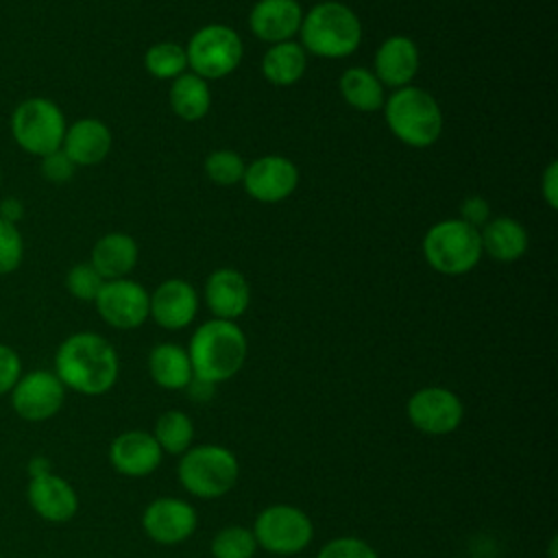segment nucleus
<instances>
[{"label":"nucleus","mask_w":558,"mask_h":558,"mask_svg":"<svg viewBox=\"0 0 558 558\" xmlns=\"http://www.w3.org/2000/svg\"><path fill=\"white\" fill-rule=\"evenodd\" d=\"M116 349L94 331L68 336L54 353V375L59 381L81 395H102L118 379Z\"/></svg>","instance_id":"nucleus-1"},{"label":"nucleus","mask_w":558,"mask_h":558,"mask_svg":"<svg viewBox=\"0 0 558 558\" xmlns=\"http://www.w3.org/2000/svg\"><path fill=\"white\" fill-rule=\"evenodd\" d=\"M187 355L196 379L218 384L244 366L246 336L233 320L211 318L192 333Z\"/></svg>","instance_id":"nucleus-2"},{"label":"nucleus","mask_w":558,"mask_h":558,"mask_svg":"<svg viewBox=\"0 0 558 558\" xmlns=\"http://www.w3.org/2000/svg\"><path fill=\"white\" fill-rule=\"evenodd\" d=\"M299 37L305 52L323 59H344L362 44V22L344 2L325 0L303 13Z\"/></svg>","instance_id":"nucleus-3"},{"label":"nucleus","mask_w":558,"mask_h":558,"mask_svg":"<svg viewBox=\"0 0 558 558\" xmlns=\"http://www.w3.org/2000/svg\"><path fill=\"white\" fill-rule=\"evenodd\" d=\"M384 118L390 133L412 148H427L442 133L440 105L429 92L416 85L399 87L386 96Z\"/></svg>","instance_id":"nucleus-4"},{"label":"nucleus","mask_w":558,"mask_h":558,"mask_svg":"<svg viewBox=\"0 0 558 558\" xmlns=\"http://www.w3.org/2000/svg\"><path fill=\"white\" fill-rule=\"evenodd\" d=\"M421 246L429 268L447 277L471 272L484 255L480 229L460 218H445L434 222L425 231Z\"/></svg>","instance_id":"nucleus-5"},{"label":"nucleus","mask_w":558,"mask_h":558,"mask_svg":"<svg viewBox=\"0 0 558 558\" xmlns=\"http://www.w3.org/2000/svg\"><path fill=\"white\" fill-rule=\"evenodd\" d=\"M65 129L68 124L61 107L44 96L22 100L11 113V135L15 144L39 159L61 148Z\"/></svg>","instance_id":"nucleus-6"},{"label":"nucleus","mask_w":558,"mask_h":558,"mask_svg":"<svg viewBox=\"0 0 558 558\" xmlns=\"http://www.w3.org/2000/svg\"><path fill=\"white\" fill-rule=\"evenodd\" d=\"M179 480L187 493L201 499H216L233 488L238 460L225 447L201 445L181 456Z\"/></svg>","instance_id":"nucleus-7"},{"label":"nucleus","mask_w":558,"mask_h":558,"mask_svg":"<svg viewBox=\"0 0 558 558\" xmlns=\"http://www.w3.org/2000/svg\"><path fill=\"white\" fill-rule=\"evenodd\" d=\"M185 54L192 74L205 81H216L238 70L244 57V44L231 26L207 24L190 37Z\"/></svg>","instance_id":"nucleus-8"},{"label":"nucleus","mask_w":558,"mask_h":558,"mask_svg":"<svg viewBox=\"0 0 558 558\" xmlns=\"http://www.w3.org/2000/svg\"><path fill=\"white\" fill-rule=\"evenodd\" d=\"M312 521L310 517L288 504L268 506L262 510L253 525V536L257 545L266 551L290 556L305 549L312 541Z\"/></svg>","instance_id":"nucleus-9"},{"label":"nucleus","mask_w":558,"mask_h":558,"mask_svg":"<svg viewBox=\"0 0 558 558\" xmlns=\"http://www.w3.org/2000/svg\"><path fill=\"white\" fill-rule=\"evenodd\" d=\"M65 399V386L52 371H31L20 375L11 388V405L24 421L39 423L54 416Z\"/></svg>","instance_id":"nucleus-10"},{"label":"nucleus","mask_w":558,"mask_h":558,"mask_svg":"<svg viewBox=\"0 0 558 558\" xmlns=\"http://www.w3.org/2000/svg\"><path fill=\"white\" fill-rule=\"evenodd\" d=\"M146 288L129 277L105 281L94 299L100 318L116 329H135L148 318Z\"/></svg>","instance_id":"nucleus-11"},{"label":"nucleus","mask_w":558,"mask_h":558,"mask_svg":"<svg viewBox=\"0 0 558 558\" xmlns=\"http://www.w3.org/2000/svg\"><path fill=\"white\" fill-rule=\"evenodd\" d=\"M244 190L259 203H281L299 185V168L283 155H264L246 163Z\"/></svg>","instance_id":"nucleus-12"},{"label":"nucleus","mask_w":558,"mask_h":558,"mask_svg":"<svg viewBox=\"0 0 558 558\" xmlns=\"http://www.w3.org/2000/svg\"><path fill=\"white\" fill-rule=\"evenodd\" d=\"M462 401L447 388L429 386L414 392L408 401V418L423 434L442 436L453 432L462 421Z\"/></svg>","instance_id":"nucleus-13"},{"label":"nucleus","mask_w":558,"mask_h":558,"mask_svg":"<svg viewBox=\"0 0 558 558\" xmlns=\"http://www.w3.org/2000/svg\"><path fill=\"white\" fill-rule=\"evenodd\" d=\"M144 532L161 543V545H177L183 543L196 527V510L174 497H161L148 504L142 517Z\"/></svg>","instance_id":"nucleus-14"},{"label":"nucleus","mask_w":558,"mask_h":558,"mask_svg":"<svg viewBox=\"0 0 558 558\" xmlns=\"http://www.w3.org/2000/svg\"><path fill=\"white\" fill-rule=\"evenodd\" d=\"M198 312V294L185 279H166L148 299V316L163 329L187 327Z\"/></svg>","instance_id":"nucleus-15"},{"label":"nucleus","mask_w":558,"mask_h":558,"mask_svg":"<svg viewBox=\"0 0 558 558\" xmlns=\"http://www.w3.org/2000/svg\"><path fill=\"white\" fill-rule=\"evenodd\" d=\"M303 7L299 0H257L248 13L251 33L266 44H281L299 35Z\"/></svg>","instance_id":"nucleus-16"},{"label":"nucleus","mask_w":558,"mask_h":558,"mask_svg":"<svg viewBox=\"0 0 558 558\" xmlns=\"http://www.w3.org/2000/svg\"><path fill=\"white\" fill-rule=\"evenodd\" d=\"M421 68L418 46L408 35H392L384 39L375 52V70L373 74L379 78L384 87H405L412 85L414 76Z\"/></svg>","instance_id":"nucleus-17"},{"label":"nucleus","mask_w":558,"mask_h":558,"mask_svg":"<svg viewBox=\"0 0 558 558\" xmlns=\"http://www.w3.org/2000/svg\"><path fill=\"white\" fill-rule=\"evenodd\" d=\"M26 495H28L31 508L44 521H50V523H65L78 510V497L74 488L63 477L50 471L31 475Z\"/></svg>","instance_id":"nucleus-18"},{"label":"nucleus","mask_w":558,"mask_h":558,"mask_svg":"<svg viewBox=\"0 0 558 558\" xmlns=\"http://www.w3.org/2000/svg\"><path fill=\"white\" fill-rule=\"evenodd\" d=\"M161 447L148 432L131 429L113 438L109 447V460L113 469L129 477H144L153 473L161 462Z\"/></svg>","instance_id":"nucleus-19"},{"label":"nucleus","mask_w":558,"mask_h":558,"mask_svg":"<svg viewBox=\"0 0 558 558\" xmlns=\"http://www.w3.org/2000/svg\"><path fill=\"white\" fill-rule=\"evenodd\" d=\"M205 303L214 318L235 320L251 303V288L235 268H216L205 281Z\"/></svg>","instance_id":"nucleus-20"},{"label":"nucleus","mask_w":558,"mask_h":558,"mask_svg":"<svg viewBox=\"0 0 558 558\" xmlns=\"http://www.w3.org/2000/svg\"><path fill=\"white\" fill-rule=\"evenodd\" d=\"M113 137L109 126L98 118H81L65 129L61 150L74 161V166H96L111 150Z\"/></svg>","instance_id":"nucleus-21"},{"label":"nucleus","mask_w":558,"mask_h":558,"mask_svg":"<svg viewBox=\"0 0 558 558\" xmlns=\"http://www.w3.org/2000/svg\"><path fill=\"white\" fill-rule=\"evenodd\" d=\"M137 242L129 233L111 231L96 240L89 255V264L105 281H111L129 277V272L137 266Z\"/></svg>","instance_id":"nucleus-22"},{"label":"nucleus","mask_w":558,"mask_h":558,"mask_svg":"<svg viewBox=\"0 0 558 558\" xmlns=\"http://www.w3.org/2000/svg\"><path fill=\"white\" fill-rule=\"evenodd\" d=\"M480 240L482 251L497 262H517L527 251V231L510 216L486 220L480 229Z\"/></svg>","instance_id":"nucleus-23"},{"label":"nucleus","mask_w":558,"mask_h":558,"mask_svg":"<svg viewBox=\"0 0 558 558\" xmlns=\"http://www.w3.org/2000/svg\"><path fill=\"white\" fill-rule=\"evenodd\" d=\"M307 68V52L294 39L272 44L262 57V76L275 87L299 83Z\"/></svg>","instance_id":"nucleus-24"},{"label":"nucleus","mask_w":558,"mask_h":558,"mask_svg":"<svg viewBox=\"0 0 558 558\" xmlns=\"http://www.w3.org/2000/svg\"><path fill=\"white\" fill-rule=\"evenodd\" d=\"M148 371L153 381L166 390H183L194 377L187 351L172 342L153 347L148 355Z\"/></svg>","instance_id":"nucleus-25"},{"label":"nucleus","mask_w":558,"mask_h":558,"mask_svg":"<svg viewBox=\"0 0 558 558\" xmlns=\"http://www.w3.org/2000/svg\"><path fill=\"white\" fill-rule=\"evenodd\" d=\"M211 107L209 83L192 72H183L170 85V109L185 122H196L207 116Z\"/></svg>","instance_id":"nucleus-26"},{"label":"nucleus","mask_w":558,"mask_h":558,"mask_svg":"<svg viewBox=\"0 0 558 558\" xmlns=\"http://www.w3.org/2000/svg\"><path fill=\"white\" fill-rule=\"evenodd\" d=\"M340 96L344 102L357 111L373 113L384 107L386 94L379 78L366 68H349L340 76Z\"/></svg>","instance_id":"nucleus-27"},{"label":"nucleus","mask_w":558,"mask_h":558,"mask_svg":"<svg viewBox=\"0 0 558 558\" xmlns=\"http://www.w3.org/2000/svg\"><path fill=\"white\" fill-rule=\"evenodd\" d=\"M153 436H155L157 445L161 447V451L179 456L190 449L192 438H194V425L185 412L168 410L157 418Z\"/></svg>","instance_id":"nucleus-28"},{"label":"nucleus","mask_w":558,"mask_h":558,"mask_svg":"<svg viewBox=\"0 0 558 558\" xmlns=\"http://www.w3.org/2000/svg\"><path fill=\"white\" fill-rule=\"evenodd\" d=\"M144 68L150 76L163 78V81H174L181 76L187 68V54L185 46L174 44V41H159L153 44L146 54H144Z\"/></svg>","instance_id":"nucleus-29"},{"label":"nucleus","mask_w":558,"mask_h":558,"mask_svg":"<svg viewBox=\"0 0 558 558\" xmlns=\"http://www.w3.org/2000/svg\"><path fill=\"white\" fill-rule=\"evenodd\" d=\"M203 168H205V174L209 177L211 183L229 187V185L242 183L246 163H244V159L235 150L218 148V150H214V153H209L205 157Z\"/></svg>","instance_id":"nucleus-30"},{"label":"nucleus","mask_w":558,"mask_h":558,"mask_svg":"<svg viewBox=\"0 0 558 558\" xmlns=\"http://www.w3.org/2000/svg\"><path fill=\"white\" fill-rule=\"evenodd\" d=\"M257 549V541L251 530L231 525L220 530L211 541L214 558H253Z\"/></svg>","instance_id":"nucleus-31"},{"label":"nucleus","mask_w":558,"mask_h":558,"mask_svg":"<svg viewBox=\"0 0 558 558\" xmlns=\"http://www.w3.org/2000/svg\"><path fill=\"white\" fill-rule=\"evenodd\" d=\"M102 283L105 279L96 272V268L89 262L74 264L65 275V288L78 301H94Z\"/></svg>","instance_id":"nucleus-32"},{"label":"nucleus","mask_w":558,"mask_h":558,"mask_svg":"<svg viewBox=\"0 0 558 558\" xmlns=\"http://www.w3.org/2000/svg\"><path fill=\"white\" fill-rule=\"evenodd\" d=\"M24 259V238L17 225L0 218V275H11Z\"/></svg>","instance_id":"nucleus-33"},{"label":"nucleus","mask_w":558,"mask_h":558,"mask_svg":"<svg viewBox=\"0 0 558 558\" xmlns=\"http://www.w3.org/2000/svg\"><path fill=\"white\" fill-rule=\"evenodd\" d=\"M316 558H379V556L366 541L353 538V536H342V538L329 541L318 551Z\"/></svg>","instance_id":"nucleus-34"},{"label":"nucleus","mask_w":558,"mask_h":558,"mask_svg":"<svg viewBox=\"0 0 558 558\" xmlns=\"http://www.w3.org/2000/svg\"><path fill=\"white\" fill-rule=\"evenodd\" d=\"M41 177L54 185H61V183H68L74 172H76V166L74 161L59 148L54 153H48L41 157Z\"/></svg>","instance_id":"nucleus-35"},{"label":"nucleus","mask_w":558,"mask_h":558,"mask_svg":"<svg viewBox=\"0 0 558 558\" xmlns=\"http://www.w3.org/2000/svg\"><path fill=\"white\" fill-rule=\"evenodd\" d=\"M22 375V360L9 344L0 342V397L11 392Z\"/></svg>","instance_id":"nucleus-36"},{"label":"nucleus","mask_w":558,"mask_h":558,"mask_svg":"<svg viewBox=\"0 0 558 558\" xmlns=\"http://www.w3.org/2000/svg\"><path fill=\"white\" fill-rule=\"evenodd\" d=\"M460 220L480 229L488 220V203L482 196L464 198V203L460 207Z\"/></svg>","instance_id":"nucleus-37"},{"label":"nucleus","mask_w":558,"mask_h":558,"mask_svg":"<svg viewBox=\"0 0 558 558\" xmlns=\"http://www.w3.org/2000/svg\"><path fill=\"white\" fill-rule=\"evenodd\" d=\"M541 194L551 209H558V161H549L541 177Z\"/></svg>","instance_id":"nucleus-38"},{"label":"nucleus","mask_w":558,"mask_h":558,"mask_svg":"<svg viewBox=\"0 0 558 558\" xmlns=\"http://www.w3.org/2000/svg\"><path fill=\"white\" fill-rule=\"evenodd\" d=\"M22 214H24V207H22V203H20L15 196H9V198H4V201L0 203V218H2V220L17 225V220L22 218Z\"/></svg>","instance_id":"nucleus-39"},{"label":"nucleus","mask_w":558,"mask_h":558,"mask_svg":"<svg viewBox=\"0 0 558 558\" xmlns=\"http://www.w3.org/2000/svg\"><path fill=\"white\" fill-rule=\"evenodd\" d=\"M214 386H216V384H209V381H203V379L192 377V381H190L185 388H187V392H190L192 399H196V401H209L211 395H214Z\"/></svg>","instance_id":"nucleus-40"},{"label":"nucleus","mask_w":558,"mask_h":558,"mask_svg":"<svg viewBox=\"0 0 558 558\" xmlns=\"http://www.w3.org/2000/svg\"><path fill=\"white\" fill-rule=\"evenodd\" d=\"M0 187H2V172H0Z\"/></svg>","instance_id":"nucleus-41"}]
</instances>
